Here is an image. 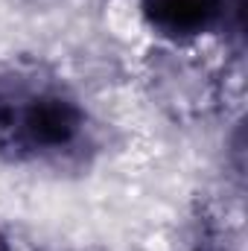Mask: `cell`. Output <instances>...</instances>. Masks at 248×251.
<instances>
[{"label":"cell","mask_w":248,"mask_h":251,"mask_svg":"<svg viewBox=\"0 0 248 251\" xmlns=\"http://www.w3.org/2000/svg\"><path fill=\"white\" fill-rule=\"evenodd\" d=\"M88 114L76 97L29 79H0V155L41 161L70 152L85 137Z\"/></svg>","instance_id":"1"},{"label":"cell","mask_w":248,"mask_h":251,"mask_svg":"<svg viewBox=\"0 0 248 251\" xmlns=\"http://www.w3.org/2000/svg\"><path fill=\"white\" fill-rule=\"evenodd\" d=\"M143 21L164 38L190 41L240 18L243 0H140Z\"/></svg>","instance_id":"2"},{"label":"cell","mask_w":248,"mask_h":251,"mask_svg":"<svg viewBox=\"0 0 248 251\" xmlns=\"http://www.w3.org/2000/svg\"><path fill=\"white\" fill-rule=\"evenodd\" d=\"M0 251H12V246H9V237L0 231Z\"/></svg>","instance_id":"3"},{"label":"cell","mask_w":248,"mask_h":251,"mask_svg":"<svg viewBox=\"0 0 248 251\" xmlns=\"http://www.w3.org/2000/svg\"><path fill=\"white\" fill-rule=\"evenodd\" d=\"M193 251H207V249H193Z\"/></svg>","instance_id":"4"}]
</instances>
